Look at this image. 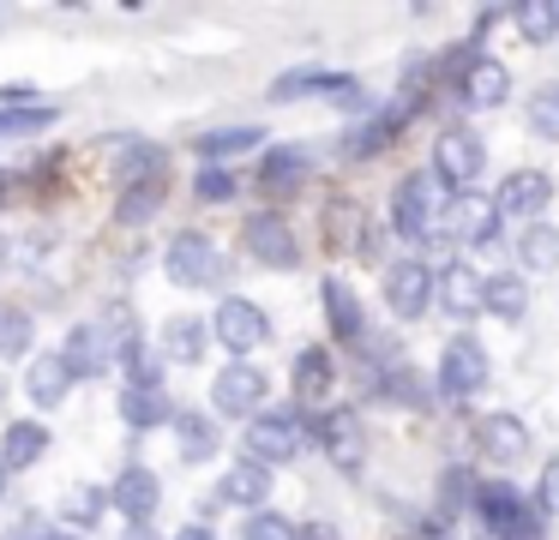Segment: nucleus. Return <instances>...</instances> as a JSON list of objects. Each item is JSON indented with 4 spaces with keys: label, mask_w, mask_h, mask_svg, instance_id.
Wrapping results in <instances>:
<instances>
[{
    "label": "nucleus",
    "mask_w": 559,
    "mask_h": 540,
    "mask_svg": "<svg viewBox=\"0 0 559 540\" xmlns=\"http://www.w3.org/2000/svg\"><path fill=\"white\" fill-rule=\"evenodd\" d=\"M313 444V420L301 408H259L253 420L241 427V456L259 468H277V463H295V456Z\"/></svg>",
    "instance_id": "1"
},
{
    "label": "nucleus",
    "mask_w": 559,
    "mask_h": 540,
    "mask_svg": "<svg viewBox=\"0 0 559 540\" xmlns=\"http://www.w3.org/2000/svg\"><path fill=\"white\" fill-rule=\"evenodd\" d=\"M439 223H445V199H439L433 168H421V175H403L397 192H391V228H397V240H409V247L439 240Z\"/></svg>",
    "instance_id": "2"
},
{
    "label": "nucleus",
    "mask_w": 559,
    "mask_h": 540,
    "mask_svg": "<svg viewBox=\"0 0 559 540\" xmlns=\"http://www.w3.org/2000/svg\"><path fill=\"white\" fill-rule=\"evenodd\" d=\"M163 271H169L175 288H223V283H229V259H223L217 240L199 235V228H187V235L169 240V252H163Z\"/></svg>",
    "instance_id": "3"
},
{
    "label": "nucleus",
    "mask_w": 559,
    "mask_h": 540,
    "mask_svg": "<svg viewBox=\"0 0 559 540\" xmlns=\"http://www.w3.org/2000/svg\"><path fill=\"white\" fill-rule=\"evenodd\" d=\"M481 168H487V144H481V132H469V127H445V132L433 139V180H439V187L469 192L475 180H481Z\"/></svg>",
    "instance_id": "4"
},
{
    "label": "nucleus",
    "mask_w": 559,
    "mask_h": 540,
    "mask_svg": "<svg viewBox=\"0 0 559 540\" xmlns=\"http://www.w3.org/2000/svg\"><path fill=\"white\" fill-rule=\"evenodd\" d=\"M506 216L487 192H451L445 199V223H439V240H463V247H493Z\"/></svg>",
    "instance_id": "5"
},
{
    "label": "nucleus",
    "mask_w": 559,
    "mask_h": 540,
    "mask_svg": "<svg viewBox=\"0 0 559 540\" xmlns=\"http://www.w3.org/2000/svg\"><path fill=\"white\" fill-rule=\"evenodd\" d=\"M487 379H493V367H487V348L475 343V336H451L445 355H439V396H451V403H469V396L487 391Z\"/></svg>",
    "instance_id": "6"
},
{
    "label": "nucleus",
    "mask_w": 559,
    "mask_h": 540,
    "mask_svg": "<svg viewBox=\"0 0 559 540\" xmlns=\"http://www.w3.org/2000/svg\"><path fill=\"white\" fill-rule=\"evenodd\" d=\"M265 391L271 379L253 367V360H235V367H223L217 379H211V408L229 420H253L259 408H265Z\"/></svg>",
    "instance_id": "7"
},
{
    "label": "nucleus",
    "mask_w": 559,
    "mask_h": 540,
    "mask_svg": "<svg viewBox=\"0 0 559 540\" xmlns=\"http://www.w3.org/2000/svg\"><path fill=\"white\" fill-rule=\"evenodd\" d=\"M415 108H421V84L409 79V84H403V96H397V103L373 108V115H367L361 127H355L349 139H343V156H379V151H385V144L403 132V120H409Z\"/></svg>",
    "instance_id": "8"
},
{
    "label": "nucleus",
    "mask_w": 559,
    "mask_h": 540,
    "mask_svg": "<svg viewBox=\"0 0 559 540\" xmlns=\"http://www.w3.org/2000/svg\"><path fill=\"white\" fill-rule=\"evenodd\" d=\"M475 516L493 528V540H535L530 504H523L518 487H506V480H481V487H475Z\"/></svg>",
    "instance_id": "9"
},
{
    "label": "nucleus",
    "mask_w": 559,
    "mask_h": 540,
    "mask_svg": "<svg viewBox=\"0 0 559 540\" xmlns=\"http://www.w3.org/2000/svg\"><path fill=\"white\" fill-rule=\"evenodd\" d=\"M241 247H247V259L271 264V271H295V264H301V247H295V228L283 223L277 211H253V216H247Z\"/></svg>",
    "instance_id": "10"
},
{
    "label": "nucleus",
    "mask_w": 559,
    "mask_h": 540,
    "mask_svg": "<svg viewBox=\"0 0 559 540\" xmlns=\"http://www.w3.org/2000/svg\"><path fill=\"white\" fill-rule=\"evenodd\" d=\"M211 336H217V343L229 348V355H253V348L271 336V319H265V307H259V300L223 295L217 319H211Z\"/></svg>",
    "instance_id": "11"
},
{
    "label": "nucleus",
    "mask_w": 559,
    "mask_h": 540,
    "mask_svg": "<svg viewBox=\"0 0 559 540\" xmlns=\"http://www.w3.org/2000/svg\"><path fill=\"white\" fill-rule=\"evenodd\" d=\"M157 504H163V480H157V468L127 463L121 475H115V487H109V511H121V516H127V528H151Z\"/></svg>",
    "instance_id": "12"
},
{
    "label": "nucleus",
    "mask_w": 559,
    "mask_h": 540,
    "mask_svg": "<svg viewBox=\"0 0 559 540\" xmlns=\"http://www.w3.org/2000/svg\"><path fill=\"white\" fill-rule=\"evenodd\" d=\"M313 439H319V451H325L343 475H355V468L367 463V427H361L355 408H331V415H319L313 420Z\"/></svg>",
    "instance_id": "13"
},
{
    "label": "nucleus",
    "mask_w": 559,
    "mask_h": 540,
    "mask_svg": "<svg viewBox=\"0 0 559 540\" xmlns=\"http://www.w3.org/2000/svg\"><path fill=\"white\" fill-rule=\"evenodd\" d=\"M433 300L457 324H469V319H481V312H487V276L475 271V264L457 259V264H445V271L433 276Z\"/></svg>",
    "instance_id": "14"
},
{
    "label": "nucleus",
    "mask_w": 559,
    "mask_h": 540,
    "mask_svg": "<svg viewBox=\"0 0 559 540\" xmlns=\"http://www.w3.org/2000/svg\"><path fill=\"white\" fill-rule=\"evenodd\" d=\"M385 307L397 312V319H421V312L433 307V271H427L421 259L385 264Z\"/></svg>",
    "instance_id": "15"
},
{
    "label": "nucleus",
    "mask_w": 559,
    "mask_h": 540,
    "mask_svg": "<svg viewBox=\"0 0 559 540\" xmlns=\"http://www.w3.org/2000/svg\"><path fill=\"white\" fill-rule=\"evenodd\" d=\"M49 444H55V432L43 420H7L0 427V468L7 475H25V468H37L49 456Z\"/></svg>",
    "instance_id": "16"
},
{
    "label": "nucleus",
    "mask_w": 559,
    "mask_h": 540,
    "mask_svg": "<svg viewBox=\"0 0 559 540\" xmlns=\"http://www.w3.org/2000/svg\"><path fill=\"white\" fill-rule=\"evenodd\" d=\"M61 360H67V372H73V379H103V367L115 360L103 324H73V331H67V343H61Z\"/></svg>",
    "instance_id": "17"
},
{
    "label": "nucleus",
    "mask_w": 559,
    "mask_h": 540,
    "mask_svg": "<svg viewBox=\"0 0 559 540\" xmlns=\"http://www.w3.org/2000/svg\"><path fill=\"white\" fill-rule=\"evenodd\" d=\"M499 216H542L547 204H554V180L542 175V168H518V175L499 187Z\"/></svg>",
    "instance_id": "18"
},
{
    "label": "nucleus",
    "mask_w": 559,
    "mask_h": 540,
    "mask_svg": "<svg viewBox=\"0 0 559 540\" xmlns=\"http://www.w3.org/2000/svg\"><path fill=\"white\" fill-rule=\"evenodd\" d=\"M271 480H277L271 468H259V463H247V456H241V463H235L229 475L217 480V499H223V504H235V511H247V516H253V511H265V499H271Z\"/></svg>",
    "instance_id": "19"
},
{
    "label": "nucleus",
    "mask_w": 559,
    "mask_h": 540,
    "mask_svg": "<svg viewBox=\"0 0 559 540\" xmlns=\"http://www.w3.org/2000/svg\"><path fill=\"white\" fill-rule=\"evenodd\" d=\"M511 91V67L493 55H469V67H463V103L469 108H499Z\"/></svg>",
    "instance_id": "20"
},
{
    "label": "nucleus",
    "mask_w": 559,
    "mask_h": 540,
    "mask_svg": "<svg viewBox=\"0 0 559 540\" xmlns=\"http://www.w3.org/2000/svg\"><path fill=\"white\" fill-rule=\"evenodd\" d=\"M319 295H325L331 336H337V343H361V336H367V319H361V300H355V288L343 283V276H325V283H319Z\"/></svg>",
    "instance_id": "21"
},
{
    "label": "nucleus",
    "mask_w": 559,
    "mask_h": 540,
    "mask_svg": "<svg viewBox=\"0 0 559 540\" xmlns=\"http://www.w3.org/2000/svg\"><path fill=\"white\" fill-rule=\"evenodd\" d=\"M169 432H175V451H181V463H211V456H217V444H223L217 420L199 415V408H181V415L169 420Z\"/></svg>",
    "instance_id": "22"
},
{
    "label": "nucleus",
    "mask_w": 559,
    "mask_h": 540,
    "mask_svg": "<svg viewBox=\"0 0 559 540\" xmlns=\"http://www.w3.org/2000/svg\"><path fill=\"white\" fill-rule=\"evenodd\" d=\"M73 384H79V379L67 372L61 348H55V355H37V360H31V372H25V396H31L37 408H61Z\"/></svg>",
    "instance_id": "23"
},
{
    "label": "nucleus",
    "mask_w": 559,
    "mask_h": 540,
    "mask_svg": "<svg viewBox=\"0 0 559 540\" xmlns=\"http://www.w3.org/2000/svg\"><path fill=\"white\" fill-rule=\"evenodd\" d=\"M475 444H481V456H493V463H518V456L530 451V427H523L518 415H487L481 427H475Z\"/></svg>",
    "instance_id": "24"
},
{
    "label": "nucleus",
    "mask_w": 559,
    "mask_h": 540,
    "mask_svg": "<svg viewBox=\"0 0 559 540\" xmlns=\"http://www.w3.org/2000/svg\"><path fill=\"white\" fill-rule=\"evenodd\" d=\"M259 139H265L259 127H217V132H199L193 139V156L205 168H223V163H235V156L259 151Z\"/></svg>",
    "instance_id": "25"
},
{
    "label": "nucleus",
    "mask_w": 559,
    "mask_h": 540,
    "mask_svg": "<svg viewBox=\"0 0 559 540\" xmlns=\"http://www.w3.org/2000/svg\"><path fill=\"white\" fill-rule=\"evenodd\" d=\"M307 175H313V156H307L301 144H277V151H265V163H259V187L265 192H295Z\"/></svg>",
    "instance_id": "26"
},
{
    "label": "nucleus",
    "mask_w": 559,
    "mask_h": 540,
    "mask_svg": "<svg viewBox=\"0 0 559 540\" xmlns=\"http://www.w3.org/2000/svg\"><path fill=\"white\" fill-rule=\"evenodd\" d=\"M121 427L127 432H157V427H169L175 420V403H169V391H121Z\"/></svg>",
    "instance_id": "27"
},
{
    "label": "nucleus",
    "mask_w": 559,
    "mask_h": 540,
    "mask_svg": "<svg viewBox=\"0 0 559 540\" xmlns=\"http://www.w3.org/2000/svg\"><path fill=\"white\" fill-rule=\"evenodd\" d=\"M211 348V324L205 319H169L163 324V360H175V367H199Z\"/></svg>",
    "instance_id": "28"
},
{
    "label": "nucleus",
    "mask_w": 559,
    "mask_h": 540,
    "mask_svg": "<svg viewBox=\"0 0 559 540\" xmlns=\"http://www.w3.org/2000/svg\"><path fill=\"white\" fill-rule=\"evenodd\" d=\"M163 180H133V187H121V199H115V223L121 228H145L151 216L163 211Z\"/></svg>",
    "instance_id": "29"
},
{
    "label": "nucleus",
    "mask_w": 559,
    "mask_h": 540,
    "mask_svg": "<svg viewBox=\"0 0 559 540\" xmlns=\"http://www.w3.org/2000/svg\"><path fill=\"white\" fill-rule=\"evenodd\" d=\"M115 180H121V187H133V180H163V151L145 139H127L121 156H115Z\"/></svg>",
    "instance_id": "30"
},
{
    "label": "nucleus",
    "mask_w": 559,
    "mask_h": 540,
    "mask_svg": "<svg viewBox=\"0 0 559 540\" xmlns=\"http://www.w3.org/2000/svg\"><path fill=\"white\" fill-rule=\"evenodd\" d=\"M518 259H523V271H559V228L554 223H530L518 235Z\"/></svg>",
    "instance_id": "31"
},
{
    "label": "nucleus",
    "mask_w": 559,
    "mask_h": 540,
    "mask_svg": "<svg viewBox=\"0 0 559 540\" xmlns=\"http://www.w3.org/2000/svg\"><path fill=\"white\" fill-rule=\"evenodd\" d=\"M331 379H337V367H331L325 348H301V355H295V396H301V403L325 396V391H331Z\"/></svg>",
    "instance_id": "32"
},
{
    "label": "nucleus",
    "mask_w": 559,
    "mask_h": 540,
    "mask_svg": "<svg viewBox=\"0 0 559 540\" xmlns=\"http://www.w3.org/2000/svg\"><path fill=\"white\" fill-rule=\"evenodd\" d=\"M511 19H518L523 43H554L559 36V0H518Z\"/></svg>",
    "instance_id": "33"
},
{
    "label": "nucleus",
    "mask_w": 559,
    "mask_h": 540,
    "mask_svg": "<svg viewBox=\"0 0 559 540\" xmlns=\"http://www.w3.org/2000/svg\"><path fill=\"white\" fill-rule=\"evenodd\" d=\"M487 312H493V319H523V312H530V288H523V276H487Z\"/></svg>",
    "instance_id": "34"
},
{
    "label": "nucleus",
    "mask_w": 559,
    "mask_h": 540,
    "mask_svg": "<svg viewBox=\"0 0 559 540\" xmlns=\"http://www.w3.org/2000/svg\"><path fill=\"white\" fill-rule=\"evenodd\" d=\"M31 343H37V324H31V312H0V367H13V360L31 355Z\"/></svg>",
    "instance_id": "35"
},
{
    "label": "nucleus",
    "mask_w": 559,
    "mask_h": 540,
    "mask_svg": "<svg viewBox=\"0 0 559 540\" xmlns=\"http://www.w3.org/2000/svg\"><path fill=\"white\" fill-rule=\"evenodd\" d=\"M331 84V72L325 67H295V72H277V79H271V103H295V96H313V91H325Z\"/></svg>",
    "instance_id": "36"
},
{
    "label": "nucleus",
    "mask_w": 559,
    "mask_h": 540,
    "mask_svg": "<svg viewBox=\"0 0 559 540\" xmlns=\"http://www.w3.org/2000/svg\"><path fill=\"white\" fill-rule=\"evenodd\" d=\"M103 511H109V492H103V487H79L73 499H67L61 523H73V535L85 540V528H97V523H103Z\"/></svg>",
    "instance_id": "37"
},
{
    "label": "nucleus",
    "mask_w": 559,
    "mask_h": 540,
    "mask_svg": "<svg viewBox=\"0 0 559 540\" xmlns=\"http://www.w3.org/2000/svg\"><path fill=\"white\" fill-rule=\"evenodd\" d=\"M121 372H127V391H163V355H151L145 343H133L121 355Z\"/></svg>",
    "instance_id": "38"
},
{
    "label": "nucleus",
    "mask_w": 559,
    "mask_h": 540,
    "mask_svg": "<svg viewBox=\"0 0 559 540\" xmlns=\"http://www.w3.org/2000/svg\"><path fill=\"white\" fill-rule=\"evenodd\" d=\"M523 120H530L535 139H554V144H559V84H542V91H530V108H523Z\"/></svg>",
    "instance_id": "39"
},
{
    "label": "nucleus",
    "mask_w": 559,
    "mask_h": 540,
    "mask_svg": "<svg viewBox=\"0 0 559 540\" xmlns=\"http://www.w3.org/2000/svg\"><path fill=\"white\" fill-rule=\"evenodd\" d=\"M325 103H331V108H343V115H373V91H367L361 79H349V72H331Z\"/></svg>",
    "instance_id": "40"
},
{
    "label": "nucleus",
    "mask_w": 559,
    "mask_h": 540,
    "mask_svg": "<svg viewBox=\"0 0 559 540\" xmlns=\"http://www.w3.org/2000/svg\"><path fill=\"white\" fill-rule=\"evenodd\" d=\"M295 516H283V511H253L241 523V540H295Z\"/></svg>",
    "instance_id": "41"
},
{
    "label": "nucleus",
    "mask_w": 559,
    "mask_h": 540,
    "mask_svg": "<svg viewBox=\"0 0 559 540\" xmlns=\"http://www.w3.org/2000/svg\"><path fill=\"white\" fill-rule=\"evenodd\" d=\"M193 192H199V204H229L235 192H241V180H235L229 168H199V175H193Z\"/></svg>",
    "instance_id": "42"
},
{
    "label": "nucleus",
    "mask_w": 559,
    "mask_h": 540,
    "mask_svg": "<svg viewBox=\"0 0 559 540\" xmlns=\"http://www.w3.org/2000/svg\"><path fill=\"white\" fill-rule=\"evenodd\" d=\"M535 511H542V516H559V456L542 468V480H535Z\"/></svg>",
    "instance_id": "43"
},
{
    "label": "nucleus",
    "mask_w": 559,
    "mask_h": 540,
    "mask_svg": "<svg viewBox=\"0 0 559 540\" xmlns=\"http://www.w3.org/2000/svg\"><path fill=\"white\" fill-rule=\"evenodd\" d=\"M421 372H385V396H397V403H427V384H415Z\"/></svg>",
    "instance_id": "44"
},
{
    "label": "nucleus",
    "mask_w": 559,
    "mask_h": 540,
    "mask_svg": "<svg viewBox=\"0 0 559 540\" xmlns=\"http://www.w3.org/2000/svg\"><path fill=\"white\" fill-rule=\"evenodd\" d=\"M0 108H37V84H0Z\"/></svg>",
    "instance_id": "45"
},
{
    "label": "nucleus",
    "mask_w": 559,
    "mask_h": 540,
    "mask_svg": "<svg viewBox=\"0 0 559 540\" xmlns=\"http://www.w3.org/2000/svg\"><path fill=\"white\" fill-rule=\"evenodd\" d=\"M175 540H217V535H211V523H187Z\"/></svg>",
    "instance_id": "46"
},
{
    "label": "nucleus",
    "mask_w": 559,
    "mask_h": 540,
    "mask_svg": "<svg viewBox=\"0 0 559 540\" xmlns=\"http://www.w3.org/2000/svg\"><path fill=\"white\" fill-rule=\"evenodd\" d=\"M295 540H337V535H331L325 523H313V528H295Z\"/></svg>",
    "instance_id": "47"
},
{
    "label": "nucleus",
    "mask_w": 559,
    "mask_h": 540,
    "mask_svg": "<svg viewBox=\"0 0 559 540\" xmlns=\"http://www.w3.org/2000/svg\"><path fill=\"white\" fill-rule=\"evenodd\" d=\"M37 540H79L73 528H37Z\"/></svg>",
    "instance_id": "48"
},
{
    "label": "nucleus",
    "mask_w": 559,
    "mask_h": 540,
    "mask_svg": "<svg viewBox=\"0 0 559 540\" xmlns=\"http://www.w3.org/2000/svg\"><path fill=\"white\" fill-rule=\"evenodd\" d=\"M121 540H163V535H157V528H127Z\"/></svg>",
    "instance_id": "49"
},
{
    "label": "nucleus",
    "mask_w": 559,
    "mask_h": 540,
    "mask_svg": "<svg viewBox=\"0 0 559 540\" xmlns=\"http://www.w3.org/2000/svg\"><path fill=\"white\" fill-rule=\"evenodd\" d=\"M7 480H13V475H7V468H0V499H7Z\"/></svg>",
    "instance_id": "50"
}]
</instances>
